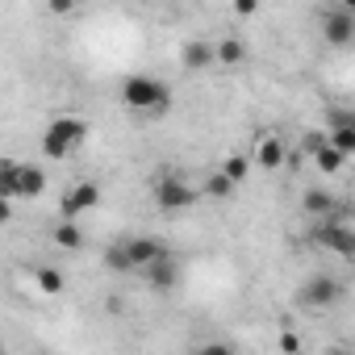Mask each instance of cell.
<instances>
[{"instance_id":"cell-1","label":"cell","mask_w":355,"mask_h":355,"mask_svg":"<svg viewBox=\"0 0 355 355\" xmlns=\"http://www.w3.org/2000/svg\"><path fill=\"white\" fill-rule=\"evenodd\" d=\"M121 101L125 109H138V113H159L171 105V88L155 76H125L121 84Z\"/></svg>"},{"instance_id":"cell-2","label":"cell","mask_w":355,"mask_h":355,"mask_svg":"<svg viewBox=\"0 0 355 355\" xmlns=\"http://www.w3.org/2000/svg\"><path fill=\"white\" fill-rule=\"evenodd\" d=\"M84 134H88V121L63 113V117H55V121L46 125V134H42V155L59 163V159H67V155L84 142Z\"/></svg>"},{"instance_id":"cell-3","label":"cell","mask_w":355,"mask_h":355,"mask_svg":"<svg viewBox=\"0 0 355 355\" xmlns=\"http://www.w3.org/2000/svg\"><path fill=\"white\" fill-rule=\"evenodd\" d=\"M309 239H313L322 251H334V255H343V259H355V230H351V226H343L338 218L318 222Z\"/></svg>"},{"instance_id":"cell-4","label":"cell","mask_w":355,"mask_h":355,"mask_svg":"<svg viewBox=\"0 0 355 355\" xmlns=\"http://www.w3.org/2000/svg\"><path fill=\"white\" fill-rule=\"evenodd\" d=\"M197 201H201V193H197L189 180H180V175H163L159 189H155V205L167 209V214H175V209H193Z\"/></svg>"},{"instance_id":"cell-5","label":"cell","mask_w":355,"mask_h":355,"mask_svg":"<svg viewBox=\"0 0 355 355\" xmlns=\"http://www.w3.org/2000/svg\"><path fill=\"white\" fill-rule=\"evenodd\" d=\"M96 205H101V184H96V180H80V184H71V189L63 193L59 218H63V222H76L80 214H88V209H96Z\"/></svg>"},{"instance_id":"cell-6","label":"cell","mask_w":355,"mask_h":355,"mask_svg":"<svg viewBox=\"0 0 355 355\" xmlns=\"http://www.w3.org/2000/svg\"><path fill=\"white\" fill-rule=\"evenodd\" d=\"M297 301H301L305 309H330V305L343 301V280H334V276H313V280L301 284Z\"/></svg>"},{"instance_id":"cell-7","label":"cell","mask_w":355,"mask_h":355,"mask_svg":"<svg viewBox=\"0 0 355 355\" xmlns=\"http://www.w3.org/2000/svg\"><path fill=\"white\" fill-rule=\"evenodd\" d=\"M125 251H130L134 272H146V268H155V263L171 259V255H167V247H163V243H155V239H130V243H125Z\"/></svg>"},{"instance_id":"cell-8","label":"cell","mask_w":355,"mask_h":355,"mask_svg":"<svg viewBox=\"0 0 355 355\" xmlns=\"http://www.w3.org/2000/svg\"><path fill=\"white\" fill-rule=\"evenodd\" d=\"M322 38L330 42V46H347L351 38H355V17L338 5V9H330L326 13V21H322Z\"/></svg>"},{"instance_id":"cell-9","label":"cell","mask_w":355,"mask_h":355,"mask_svg":"<svg viewBox=\"0 0 355 355\" xmlns=\"http://www.w3.org/2000/svg\"><path fill=\"white\" fill-rule=\"evenodd\" d=\"M42 193H46V167L21 163V171H17V201H34Z\"/></svg>"},{"instance_id":"cell-10","label":"cell","mask_w":355,"mask_h":355,"mask_svg":"<svg viewBox=\"0 0 355 355\" xmlns=\"http://www.w3.org/2000/svg\"><path fill=\"white\" fill-rule=\"evenodd\" d=\"M180 63H184L189 71H205V67H214V63H218V46H214V42H205V38H193V42H184Z\"/></svg>"},{"instance_id":"cell-11","label":"cell","mask_w":355,"mask_h":355,"mask_svg":"<svg viewBox=\"0 0 355 355\" xmlns=\"http://www.w3.org/2000/svg\"><path fill=\"white\" fill-rule=\"evenodd\" d=\"M255 167H284V142L276 138V134H263L259 138V146H255Z\"/></svg>"},{"instance_id":"cell-12","label":"cell","mask_w":355,"mask_h":355,"mask_svg":"<svg viewBox=\"0 0 355 355\" xmlns=\"http://www.w3.org/2000/svg\"><path fill=\"white\" fill-rule=\"evenodd\" d=\"M142 276H146V284L159 288V293H163V288H175V280H180V272H175V259H163V263L146 268Z\"/></svg>"},{"instance_id":"cell-13","label":"cell","mask_w":355,"mask_h":355,"mask_svg":"<svg viewBox=\"0 0 355 355\" xmlns=\"http://www.w3.org/2000/svg\"><path fill=\"white\" fill-rule=\"evenodd\" d=\"M34 280H38V288H42L46 297H59V293L67 288V280H63L59 268H34Z\"/></svg>"},{"instance_id":"cell-14","label":"cell","mask_w":355,"mask_h":355,"mask_svg":"<svg viewBox=\"0 0 355 355\" xmlns=\"http://www.w3.org/2000/svg\"><path fill=\"white\" fill-rule=\"evenodd\" d=\"M218 171L226 175L230 184H243V180H247V171H251V159H247V155H226Z\"/></svg>"},{"instance_id":"cell-15","label":"cell","mask_w":355,"mask_h":355,"mask_svg":"<svg viewBox=\"0 0 355 355\" xmlns=\"http://www.w3.org/2000/svg\"><path fill=\"white\" fill-rule=\"evenodd\" d=\"M243 59H247V46H243L239 38H222V42H218V63H222V67H239Z\"/></svg>"},{"instance_id":"cell-16","label":"cell","mask_w":355,"mask_h":355,"mask_svg":"<svg viewBox=\"0 0 355 355\" xmlns=\"http://www.w3.org/2000/svg\"><path fill=\"white\" fill-rule=\"evenodd\" d=\"M55 247H63V251L84 247V230H80L76 222H59V226H55Z\"/></svg>"},{"instance_id":"cell-17","label":"cell","mask_w":355,"mask_h":355,"mask_svg":"<svg viewBox=\"0 0 355 355\" xmlns=\"http://www.w3.org/2000/svg\"><path fill=\"white\" fill-rule=\"evenodd\" d=\"M17 171H21L17 159H5V163H0V193H5V201H17Z\"/></svg>"},{"instance_id":"cell-18","label":"cell","mask_w":355,"mask_h":355,"mask_svg":"<svg viewBox=\"0 0 355 355\" xmlns=\"http://www.w3.org/2000/svg\"><path fill=\"white\" fill-rule=\"evenodd\" d=\"M305 214H318V218H334V197H330V193H322V189L305 193Z\"/></svg>"},{"instance_id":"cell-19","label":"cell","mask_w":355,"mask_h":355,"mask_svg":"<svg viewBox=\"0 0 355 355\" xmlns=\"http://www.w3.org/2000/svg\"><path fill=\"white\" fill-rule=\"evenodd\" d=\"M313 163H318V171H326V175H334V171H338V167L347 163V155H338V150H334V146L326 142L322 150H313Z\"/></svg>"},{"instance_id":"cell-20","label":"cell","mask_w":355,"mask_h":355,"mask_svg":"<svg viewBox=\"0 0 355 355\" xmlns=\"http://www.w3.org/2000/svg\"><path fill=\"white\" fill-rule=\"evenodd\" d=\"M326 142H330L338 155H347V159L355 155V130H347V125H334V130L326 134Z\"/></svg>"},{"instance_id":"cell-21","label":"cell","mask_w":355,"mask_h":355,"mask_svg":"<svg viewBox=\"0 0 355 355\" xmlns=\"http://www.w3.org/2000/svg\"><path fill=\"white\" fill-rule=\"evenodd\" d=\"M230 193H234V184L226 180V175H222V171H214V175H209V180H205V197H214V201H226Z\"/></svg>"},{"instance_id":"cell-22","label":"cell","mask_w":355,"mask_h":355,"mask_svg":"<svg viewBox=\"0 0 355 355\" xmlns=\"http://www.w3.org/2000/svg\"><path fill=\"white\" fill-rule=\"evenodd\" d=\"M105 263H109V272H134V263H130V251H125V243H121V247H109Z\"/></svg>"},{"instance_id":"cell-23","label":"cell","mask_w":355,"mask_h":355,"mask_svg":"<svg viewBox=\"0 0 355 355\" xmlns=\"http://www.w3.org/2000/svg\"><path fill=\"white\" fill-rule=\"evenodd\" d=\"M280 351L284 355H301V334L297 330H280Z\"/></svg>"},{"instance_id":"cell-24","label":"cell","mask_w":355,"mask_h":355,"mask_svg":"<svg viewBox=\"0 0 355 355\" xmlns=\"http://www.w3.org/2000/svg\"><path fill=\"white\" fill-rule=\"evenodd\" d=\"M193 355H239V351H234L230 343H201Z\"/></svg>"},{"instance_id":"cell-25","label":"cell","mask_w":355,"mask_h":355,"mask_svg":"<svg viewBox=\"0 0 355 355\" xmlns=\"http://www.w3.org/2000/svg\"><path fill=\"white\" fill-rule=\"evenodd\" d=\"M334 125H347V130H355V113H330V130Z\"/></svg>"},{"instance_id":"cell-26","label":"cell","mask_w":355,"mask_h":355,"mask_svg":"<svg viewBox=\"0 0 355 355\" xmlns=\"http://www.w3.org/2000/svg\"><path fill=\"white\" fill-rule=\"evenodd\" d=\"M234 13H239V17H255V13H259V5H255V0H239Z\"/></svg>"},{"instance_id":"cell-27","label":"cell","mask_w":355,"mask_h":355,"mask_svg":"<svg viewBox=\"0 0 355 355\" xmlns=\"http://www.w3.org/2000/svg\"><path fill=\"white\" fill-rule=\"evenodd\" d=\"M330 355H351V351H330Z\"/></svg>"}]
</instances>
